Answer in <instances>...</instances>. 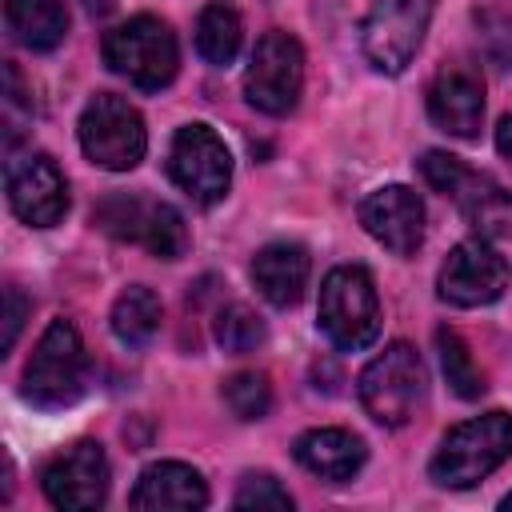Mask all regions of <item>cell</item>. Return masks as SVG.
<instances>
[{
  "label": "cell",
  "mask_w": 512,
  "mask_h": 512,
  "mask_svg": "<svg viewBox=\"0 0 512 512\" xmlns=\"http://www.w3.org/2000/svg\"><path fill=\"white\" fill-rule=\"evenodd\" d=\"M508 452H512V412L492 408L484 416L456 424L440 440L428 464V476L440 488H472L484 476H492L508 460Z\"/></svg>",
  "instance_id": "cell-1"
},
{
  "label": "cell",
  "mask_w": 512,
  "mask_h": 512,
  "mask_svg": "<svg viewBox=\"0 0 512 512\" xmlns=\"http://www.w3.org/2000/svg\"><path fill=\"white\" fill-rule=\"evenodd\" d=\"M84 384H88L84 340H80L72 320L56 316L40 332V340H36L28 364H24V400L36 404V408H48V412L68 408V404L80 400Z\"/></svg>",
  "instance_id": "cell-2"
},
{
  "label": "cell",
  "mask_w": 512,
  "mask_h": 512,
  "mask_svg": "<svg viewBox=\"0 0 512 512\" xmlns=\"http://www.w3.org/2000/svg\"><path fill=\"white\" fill-rule=\"evenodd\" d=\"M104 64L116 76H124L128 84H136L144 92H160L164 84H172V76L180 68L176 32L160 16L140 12L124 24H116L112 32H104Z\"/></svg>",
  "instance_id": "cell-3"
},
{
  "label": "cell",
  "mask_w": 512,
  "mask_h": 512,
  "mask_svg": "<svg viewBox=\"0 0 512 512\" xmlns=\"http://www.w3.org/2000/svg\"><path fill=\"white\" fill-rule=\"evenodd\" d=\"M316 320H320V332L340 352H364L380 336V296L368 268L360 264L332 268L320 284Z\"/></svg>",
  "instance_id": "cell-4"
},
{
  "label": "cell",
  "mask_w": 512,
  "mask_h": 512,
  "mask_svg": "<svg viewBox=\"0 0 512 512\" xmlns=\"http://www.w3.org/2000/svg\"><path fill=\"white\" fill-rule=\"evenodd\" d=\"M424 388H428V372L420 352L408 340H396L380 356H372L356 380L364 412L384 428H404L416 416Z\"/></svg>",
  "instance_id": "cell-5"
},
{
  "label": "cell",
  "mask_w": 512,
  "mask_h": 512,
  "mask_svg": "<svg viewBox=\"0 0 512 512\" xmlns=\"http://www.w3.org/2000/svg\"><path fill=\"white\" fill-rule=\"evenodd\" d=\"M76 132H80L84 156L104 172H128L148 152L144 116L124 96H112V92H100L84 104Z\"/></svg>",
  "instance_id": "cell-6"
},
{
  "label": "cell",
  "mask_w": 512,
  "mask_h": 512,
  "mask_svg": "<svg viewBox=\"0 0 512 512\" xmlns=\"http://www.w3.org/2000/svg\"><path fill=\"white\" fill-rule=\"evenodd\" d=\"M96 224L128 244L148 248L160 260H180L188 252V224L184 216L152 196H132V192H112L96 204Z\"/></svg>",
  "instance_id": "cell-7"
},
{
  "label": "cell",
  "mask_w": 512,
  "mask_h": 512,
  "mask_svg": "<svg viewBox=\"0 0 512 512\" xmlns=\"http://www.w3.org/2000/svg\"><path fill=\"white\" fill-rule=\"evenodd\" d=\"M436 0H372L368 16L360 20V48L368 64L384 76H396L412 64L432 24Z\"/></svg>",
  "instance_id": "cell-8"
},
{
  "label": "cell",
  "mask_w": 512,
  "mask_h": 512,
  "mask_svg": "<svg viewBox=\"0 0 512 512\" xmlns=\"http://www.w3.org/2000/svg\"><path fill=\"white\" fill-rule=\"evenodd\" d=\"M304 88V48L296 36L272 28L256 40L244 72V96L264 116H288Z\"/></svg>",
  "instance_id": "cell-9"
},
{
  "label": "cell",
  "mask_w": 512,
  "mask_h": 512,
  "mask_svg": "<svg viewBox=\"0 0 512 512\" xmlns=\"http://www.w3.org/2000/svg\"><path fill=\"white\" fill-rule=\"evenodd\" d=\"M168 176L196 204L224 200L228 184H232V156H228L224 140L216 136V128H208L200 120L184 124L172 136V148H168Z\"/></svg>",
  "instance_id": "cell-10"
},
{
  "label": "cell",
  "mask_w": 512,
  "mask_h": 512,
  "mask_svg": "<svg viewBox=\"0 0 512 512\" xmlns=\"http://www.w3.org/2000/svg\"><path fill=\"white\" fill-rule=\"evenodd\" d=\"M4 188L12 212L32 228H52L68 212L64 172L48 152H20L4 164Z\"/></svg>",
  "instance_id": "cell-11"
},
{
  "label": "cell",
  "mask_w": 512,
  "mask_h": 512,
  "mask_svg": "<svg viewBox=\"0 0 512 512\" xmlns=\"http://www.w3.org/2000/svg\"><path fill=\"white\" fill-rule=\"evenodd\" d=\"M44 496L64 512H92L108 496V456L100 440H76L44 464Z\"/></svg>",
  "instance_id": "cell-12"
},
{
  "label": "cell",
  "mask_w": 512,
  "mask_h": 512,
  "mask_svg": "<svg viewBox=\"0 0 512 512\" xmlns=\"http://www.w3.org/2000/svg\"><path fill=\"white\" fill-rule=\"evenodd\" d=\"M436 288H440V300H448L456 308H480V304H492L504 296L508 264L484 236H468L448 252Z\"/></svg>",
  "instance_id": "cell-13"
},
{
  "label": "cell",
  "mask_w": 512,
  "mask_h": 512,
  "mask_svg": "<svg viewBox=\"0 0 512 512\" xmlns=\"http://www.w3.org/2000/svg\"><path fill=\"white\" fill-rule=\"evenodd\" d=\"M364 232L396 256H412L424 244V200L408 184H384L360 200Z\"/></svg>",
  "instance_id": "cell-14"
},
{
  "label": "cell",
  "mask_w": 512,
  "mask_h": 512,
  "mask_svg": "<svg viewBox=\"0 0 512 512\" xmlns=\"http://www.w3.org/2000/svg\"><path fill=\"white\" fill-rule=\"evenodd\" d=\"M428 116L440 132L456 140H476L480 120H484V84L472 68L448 64L436 72L428 88Z\"/></svg>",
  "instance_id": "cell-15"
},
{
  "label": "cell",
  "mask_w": 512,
  "mask_h": 512,
  "mask_svg": "<svg viewBox=\"0 0 512 512\" xmlns=\"http://www.w3.org/2000/svg\"><path fill=\"white\" fill-rule=\"evenodd\" d=\"M128 504L136 512H196L208 504V484L184 460H156L140 472Z\"/></svg>",
  "instance_id": "cell-16"
},
{
  "label": "cell",
  "mask_w": 512,
  "mask_h": 512,
  "mask_svg": "<svg viewBox=\"0 0 512 512\" xmlns=\"http://www.w3.org/2000/svg\"><path fill=\"white\" fill-rule=\"evenodd\" d=\"M292 456H296V464L304 472H312V476H320L328 484H344L364 468L368 448L348 428H308V432L296 436Z\"/></svg>",
  "instance_id": "cell-17"
},
{
  "label": "cell",
  "mask_w": 512,
  "mask_h": 512,
  "mask_svg": "<svg viewBox=\"0 0 512 512\" xmlns=\"http://www.w3.org/2000/svg\"><path fill=\"white\" fill-rule=\"evenodd\" d=\"M420 176H424L440 196L456 200L472 220L488 216V212L504 200L500 188H496L488 176L472 172L464 160H456V156H448V152H440V148H428V152L420 156Z\"/></svg>",
  "instance_id": "cell-18"
},
{
  "label": "cell",
  "mask_w": 512,
  "mask_h": 512,
  "mask_svg": "<svg viewBox=\"0 0 512 512\" xmlns=\"http://www.w3.org/2000/svg\"><path fill=\"white\" fill-rule=\"evenodd\" d=\"M308 272L312 260L300 244L292 240H272L252 256V284L260 288V296L276 308H292L304 288H308Z\"/></svg>",
  "instance_id": "cell-19"
},
{
  "label": "cell",
  "mask_w": 512,
  "mask_h": 512,
  "mask_svg": "<svg viewBox=\"0 0 512 512\" xmlns=\"http://www.w3.org/2000/svg\"><path fill=\"white\" fill-rule=\"evenodd\" d=\"M4 20L8 32L32 52H52L68 32L64 0H4Z\"/></svg>",
  "instance_id": "cell-20"
},
{
  "label": "cell",
  "mask_w": 512,
  "mask_h": 512,
  "mask_svg": "<svg viewBox=\"0 0 512 512\" xmlns=\"http://www.w3.org/2000/svg\"><path fill=\"white\" fill-rule=\"evenodd\" d=\"M240 40H244V24H240V12L232 4L212 0V4L200 8V16H196V52L208 64H216V68L232 64L236 52H240Z\"/></svg>",
  "instance_id": "cell-21"
},
{
  "label": "cell",
  "mask_w": 512,
  "mask_h": 512,
  "mask_svg": "<svg viewBox=\"0 0 512 512\" xmlns=\"http://www.w3.org/2000/svg\"><path fill=\"white\" fill-rule=\"evenodd\" d=\"M160 316H164L160 296H156L152 288H144V284H132V288H124V292L116 296V304H112V332H116L120 344L144 348V344L160 332Z\"/></svg>",
  "instance_id": "cell-22"
},
{
  "label": "cell",
  "mask_w": 512,
  "mask_h": 512,
  "mask_svg": "<svg viewBox=\"0 0 512 512\" xmlns=\"http://www.w3.org/2000/svg\"><path fill=\"white\" fill-rule=\"evenodd\" d=\"M436 352H440V368H444L448 388H452L460 400H480L488 384H484L480 368L472 364L468 344H464V340H460L452 328H440V332H436Z\"/></svg>",
  "instance_id": "cell-23"
},
{
  "label": "cell",
  "mask_w": 512,
  "mask_h": 512,
  "mask_svg": "<svg viewBox=\"0 0 512 512\" xmlns=\"http://www.w3.org/2000/svg\"><path fill=\"white\" fill-rule=\"evenodd\" d=\"M264 320L248 308V304H224L220 312H216V340H220V348L224 352H232V356H244V352H252V348H260L264 344Z\"/></svg>",
  "instance_id": "cell-24"
},
{
  "label": "cell",
  "mask_w": 512,
  "mask_h": 512,
  "mask_svg": "<svg viewBox=\"0 0 512 512\" xmlns=\"http://www.w3.org/2000/svg\"><path fill=\"white\" fill-rule=\"evenodd\" d=\"M224 404L240 420H264L272 408V388L264 372H232L224 380Z\"/></svg>",
  "instance_id": "cell-25"
},
{
  "label": "cell",
  "mask_w": 512,
  "mask_h": 512,
  "mask_svg": "<svg viewBox=\"0 0 512 512\" xmlns=\"http://www.w3.org/2000/svg\"><path fill=\"white\" fill-rule=\"evenodd\" d=\"M236 508H272V512H288L292 508V496L280 488V480L276 476H268V472H248L244 480H240V488H236V500H232Z\"/></svg>",
  "instance_id": "cell-26"
},
{
  "label": "cell",
  "mask_w": 512,
  "mask_h": 512,
  "mask_svg": "<svg viewBox=\"0 0 512 512\" xmlns=\"http://www.w3.org/2000/svg\"><path fill=\"white\" fill-rule=\"evenodd\" d=\"M24 312H28L24 296L8 284V288H4V352H12V344H16V336H20V324H24Z\"/></svg>",
  "instance_id": "cell-27"
},
{
  "label": "cell",
  "mask_w": 512,
  "mask_h": 512,
  "mask_svg": "<svg viewBox=\"0 0 512 512\" xmlns=\"http://www.w3.org/2000/svg\"><path fill=\"white\" fill-rule=\"evenodd\" d=\"M496 148H500V156L504 160H512V112L500 120V128H496Z\"/></svg>",
  "instance_id": "cell-28"
},
{
  "label": "cell",
  "mask_w": 512,
  "mask_h": 512,
  "mask_svg": "<svg viewBox=\"0 0 512 512\" xmlns=\"http://www.w3.org/2000/svg\"><path fill=\"white\" fill-rule=\"evenodd\" d=\"M112 4H116V0H84V8H88L92 16H104V12H112Z\"/></svg>",
  "instance_id": "cell-29"
},
{
  "label": "cell",
  "mask_w": 512,
  "mask_h": 512,
  "mask_svg": "<svg viewBox=\"0 0 512 512\" xmlns=\"http://www.w3.org/2000/svg\"><path fill=\"white\" fill-rule=\"evenodd\" d=\"M500 508H504V512H512V492H508V496L500 500Z\"/></svg>",
  "instance_id": "cell-30"
}]
</instances>
